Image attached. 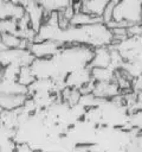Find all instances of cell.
Returning a JSON list of instances; mask_svg holds the SVG:
<instances>
[{"instance_id":"1","label":"cell","mask_w":142,"mask_h":152,"mask_svg":"<svg viewBox=\"0 0 142 152\" xmlns=\"http://www.w3.org/2000/svg\"><path fill=\"white\" fill-rule=\"evenodd\" d=\"M21 40L22 39L18 37L15 33L4 32L0 36V43L4 45L5 49H20Z\"/></svg>"}]
</instances>
